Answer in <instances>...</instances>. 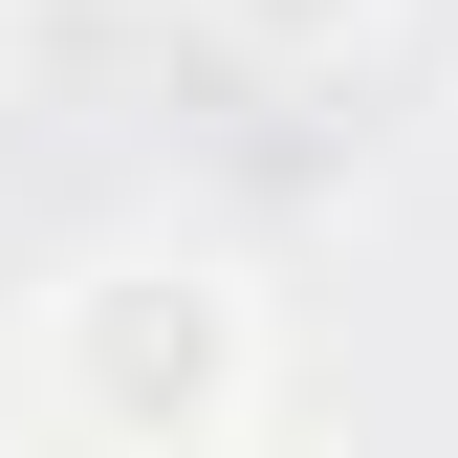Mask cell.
I'll return each mask as SVG.
<instances>
[{
	"instance_id": "cell-1",
	"label": "cell",
	"mask_w": 458,
	"mask_h": 458,
	"mask_svg": "<svg viewBox=\"0 0 458 458\" xmlns=\"http://www.w3.org/2000/svg\"><path fill=\"white\" fill-rule=\"evenodd\" d=\"M44 415L109 458H218L284 415V284L218 241H131L88 284H44Z\"/></svg>"
},
{
	"instance_id": "cell-2",
	"label": "cell",
	"mask_w": 458,
	"mask_h": 458,
	"mask_svg": "<svg viewBox=\"0 0 458 458\" xmlns=\"http://www.w3.org/2000/svg\"><path fill=\"white\" fill-rule=\"evenodd\" d=\"M175 22L218 44V66H284V88H306V66H371L393 0H175Z\"/></svg>"
}]
</instances>
